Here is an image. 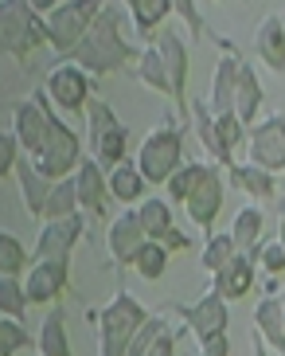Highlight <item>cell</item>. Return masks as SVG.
Instances as JSON below:
<instances>
[{"label": "cell", "instance_id": "cell-1", "mask_svg": "<svg viewBox=\"0 0 285 356\" xmlns=\"http://www.w3.org/2000/svg\"><path fill=\"white\" fill-rule=\"evenodd\" d=\"M141 51H133V43L126 40V16L117 4H102L98 20L90 24V32L83 35V43L67 55V63H74L86 74H114L126 63H133Z\"/></svg>", "mask_w": 285, "mask_h": 356}, {"label": "cell", "instance_id": "cell-33", "mask_svg": "<svg viewBox=\"0 0 285 356\" xmlns=\"http://www.w3.org/2000/svg\"><path fill=\"white\" fill-rule=\"evenodd\" d=\"M239 259V251H234V239L231 235H207V243H203V254H200V262H203V270L207 274H219L227 262H234Z\"/></svg>", "mask_w": 285, "mask_h": 356}, {"label": "cell", "instance_id": "cell-48", "mask_svg": "<svg viewBox=\"0 0 285 356\" xmlns=\"http://www.w3.org/2000/svg\"><path fill=\"white\" fill-rule=\"evenodd\" d=\"M282 314H285V298H282Z\"/></svg>", "mask_w": 285, "mask_h": 356}, {"label": "cell", "instance_id": "cell-32", "mask_svg": "<svg viewBox=\"0 0 285 356\" xmlns=\"http://www.w3.org/2000/svg\"><path fill=\"white\" fill-rule=\"evenodd\" d=\"M40 356H74L71 353V341H67V329H63V314H59V309L47 314V321H43V329H40Z\"/></svg>", "mask_w": 285, "mask_h": 356}, {"label": "cell", "instance_id": "cell-29", "mask_svg": "<svg viewBox=\"0 0 285 356\" xmlns=\"http://www.w3.org/2000/svg\"><path fill=\"white\" fill-rule=\"evenodd\" d=\"M47 220H71L78 216V192H74V177L67 180H55L51 184V196H47Z\"/></svg>", "mask_w": 285, "mask_h": 356}, {"label": "cell", "instance_id": "cell-40", "mask_svg": "<svg viewBox=\"0 0 285 356\" xmlns=\"http://www.w3.org/2000/svg\"><path fill=\"white\" fill-rule=\"evenodd\" d=\"M20 157H24V149H20V141H16V134H0V177L16 172Z\"/></svg>", "mask_w": 285, "mask_h": 356}, {"label": "cell", "instance_id": "cell-11", "mask_svg": "<svg viewBox=\"0 0 285 356\" xmlns=\"http://www.w3.org/2000/svg\"><path fill=\"white\" fill-rule=\"evenodd\" d=\"M86 220L83 216H71V220H47L40 227V239H35V262H71L74 243L83 239Z\"/></svg>", "mask_w": 285, "mask_h": 356}, {"label": "cell", "instance_id": "cell-12", "mask_svg": "<svg viewBox=\"0 0 285 356\" xmlns=\"http://www.w3.org/2000/svg\"><path fill=\"white\" fill-rule=\"evenodd\" d=\"M250 165L266 172L285 168V114H270L266 122H258V129L250 134Z\"/></svg>", "mask_w": 285, "mask_h": 356}, {"label": "cell", "instance_id": "cell-26", "mask_svg": "<svg viewBox=\"0 0 285 356\" xmlns=\"http://www.w3.org/2000/svg\"><path fill=\"white\" fill-rule=\"evenodd\" d=\"M106 184H110V196L121 200V204H133V200L145 196V177H141V168L133 165V161H121L117 168H110L106 172Z\"/></svg>", "mask_w": 285, "mask_h": 356}, {"label": "cell", "instance_id": "cell-43", "mask_svg": "<svg viewBox=\"0 0 285 356\" xmlns=\"http://www.w3.org/2000/svg\"><path fill=\"white\" fill-rule=\"evenodd\" d=\"M200 353H203V356H231V341H227V333H223V337H211V341H203Z\"/></svg>", "mask_w": 285, "mask_h": 356}, {"label": "cell", "instance_id": "cell-15", "mask_svg": "<svg viewBox=\"0 0 285 356\" xmlns=\"http://www.w3.org/2000/svg\"><path fill=\"white\" fill-rule=\"evenodd\" d=\"M184 208H188V220L196 223V227L211 235V223H215V216H219V208H223V177H219V165L207 168V177H203L200 184H196V192L184 200Z\"/></svg>", "mask_w": 285, "mask_h": 356}, {"label": "cell", "instance_id": "cell-45", "mask_svg": "<svg viewBox=\"0 0 285 356\" xmlns=\"http://www.w3.org/2000/svg\"><path fill=\"white\" fill-rule=\"evenodd\" d=\"M250 356H270V345H266L262 337L254 333V348H250Z\"/></svg>", "mask_w": 285, "mask_h": 356}, {"label": "cell", "instance_id": "cell-10", "mask_svg": "<svg viewBox=\"0 0 285 356\" xmlns=\"http://www.w3.org/2000/svg\"><path fill=\"white\" fill-rule=\"evenodd\" d=\"M153 47H157L160 63L169 71V83H172V102H176L180 114H188V43L180 40L176 32L160 28L153 35Z\"/></svg>", "mask_w": 285, "mask_h": 356}, {"label": "cell", "instance_id": "cell-41", "mask_svg": "<svg viewBox=\"0 0 285 356\" xmlns=\"http://www.w3.org/2000/svg\"><path fill=\"white\" fill-rule=\"evenodd\" d=\"M258 262H262V270L270 274V278H277V274L285 270V251H282V243H266L262 251H258Z\"/></svg>", "mask_w": 285, "mask_h": 356}, {"label": "cell", "instance_id": "cell-13", "mask_svg": "<svg viewBox=\"0 0 285 356\" xmlns=\"http://www.w3.org/2000/svg\"><path fill=\"white\" fill-rule=\"evenodd\" d=\"M74 192H78V208L94 220H106L110 208V184H106V168L94 157H83V165L74 168Z\"/></svg>", "mask_w": 285, "mask_h": 356}, {"label": "cell", "instance_id": "cell-44", "mask_svg": "<svg viewBox=\"0 0 285 356\" xmlns=\"http://www.w3.org/2000/svg\"><path fill=\"white\" fill-rule=\"evenodd\" d=\"M176 12L184 16V20H188V28H191V32H200V28H203L200 12H196V4H191V0H180V4H176Z\"/></svg>", "mask_w": 285, "mask_h": 356}, {"label": "cell", "instance_id": "cell-5", "mask_svg": "<svg viewBox=\"0 0 285 356\" xmlns=\"http://www.w3.org/2000/svg\"><path fill=\"white\" fill-rule=\"evenodd\" d=\"M86 137H90V153L102 168H117L126 161L129 129L117 122V114L102 98H90V106H86Z\"/></svg>", "mask_w": 285, "mask_h": 356}, {"label": "cell", "instance_id": "cell-2", "mask_svg": "<svg viewBox=\"0 0 285 356\" xmlns=\"http://www.w3.org/2000/svg\"><path fill=\"white\" fill-rule=\"evenodd\" d=\"M148 321V309L133 298V293L117 290L114 302L102 305L94 314V329H98V356H126L133 337L141 333V325Z\"/></svg>", "mask_w": 285, "mask_h": 356}, {"label": "cell", "instance_id": "cell-25", "mask_svg": "<svg viewBox=\"0 0 285 356\" xmlns=\"http://www.w3.org/2000/svg\"><path fill=\"white\" fill-rule=\"evenodd\" d=\"M172 12H176V4H172V0H129L133 28H137L145 40H153V35L164 28V20H169Z\"/></svg>", "mask_w": 285, "mask_h": 356}, {"label": "cell", "instance_id": "cell-34", "mask_svg": "<svg viewBox=\"0 0 285 356\" xmlns=\"http://www.w3.org/2000/svg\"><path fill=\"white\" fill-rule=\"evenodd\" d=\"M24 266H28V251L24 243L8 231H0V278H20Z\"/></svg>", "mask_w": 285, "mask_h": 356}, {"label": "cell", "instance_id": "cell-19", "mask_svg": "<svg viewBox=\"0 0 285 356\" xmlns=\"http://www.w3.org/2000/svg\"><path fill=\"white\" fill-rule=\"evenodd\" d=\"M254 286V262L250 259H239L227 262L219 274H211V293L215 298H223V302H239V298H246Z\"/></svg>", "mask_w": 285, "mask_h": 356}, {"label": "cell", "instance_id": "cell-21", "mask_svg": "<svg viewBox=\"0 0 285 356\" xmlns=\"http://www.w3.org/2000/svg\"><path fill=\"white\" fill-rule=\"evenodd\" d=\"M254 333L262 337L266 345H274L285 356V314H282V298L266 293L258 309H254Z\"/></svg>", "mask_w": 285, "mask_h": 356}, {"label": "cell", "instance_id": "cell-20", "mask_svg": "<svg viewBox=\"0 0 285 356\" xmlns=\"http://www.w3.org/2000/svg\"><path fill=\"white\" fill-rule=\"evenodd\" d=\"M258 55H262V63L274 74H285V24L277 12H270L258 24Z\"/></svg>", "mask_w": 285, "mask_h": 356}, {"label": "cell", "instance_id": "cell-8", "mask_svg": "<svg viewBox=\"0 0 285 356\" xmlns=\"http://www.w3.org/2000/svg\"><path fill=\"white\" fill-rule=\"evenodd\" d=\"M51 102L43 95L28 98V102H20L16 110H12V134H16V141H20L24 153H32V157H40L43 145H47V134H51Z\"/></svg>", "mask_w": 285, "mask_h": 356}, {"label": "cell", "instance_id": "cell-42", "mask_svg": "<svg viewBox=\"0 0 285 356\" xmlns=\"http://www.w3.org/2000/svg\"><path fill=\"white\" fill-rule=\"evenodd\" d=\"M145 356H176V333H172V329H164V333L148 345Z\"/></svg>", "mask_w": 285, "mask_h": 356}, {"label": "cell", "instance_id": "cell-30", "mask_svg": "<svg viewBox=\"0 0 285 356\" xmlns=\"http://www.w3.org/2000/svg\"><path fill=\"white\" fill-rule=\"evenodd\" d=\"M137 79H141L145 86H153V90H160V95L172 98L169 71H164V63H160V55H157V47H153V43H148L145 51L137 55Z\"/></svg>", "mask_w": 285, "mask_h": 356}, {"label": "cell", "instance_id": "cell-18", "mask_svg": "<svg viewBox=\"0 0 285 356\" xmlns=\"http://www.w3.org/2000/svg\"><path fill=\"white\" fill-rule=\"evenodd\" d=\"M148 243L145 227H141V216L133 208L121 211L114 223H110V254H114L117 266H133V259H137V251Z\"/></svg>", "mask_w": 285, "mask_h": 356}, {"label": "cell", "instance_id": "cell-46", "mask_svg": "<svg viewBox=\"0 0 285 356\" xmlns=\"http://www.w3.org/2000/svg\"><path fill=\"white\" fill-rule=\"evenodd\" d=\"M277 243H282V251H285V211H282V220H277Z\"/></svg>", "mask_w": 285, "mask_h": 356}, {"label": "cell", "instance_id": "cell-38", "mask_svg": "<svg viewBox=\"0 0 285 356\" xmlns=\"http://www.w3.org/2000/svg\"><path fill=\"white\" fill-rule=\"evenodd\" d=\"M28 345H32V333H28L20 321L0 317V356H16L20 348H28Z\"/></svg>", "mask_w": 285, "mask_h": 356}, {"label": "cell", "instance_id": "cell-17", "mask_svg": "<svg viewBox=\"0 0 285 356\" xmlns=\"http://www.w3.org/2000/svg\"><path fill=\"white\" fill-rule=\"evenodd\" d=\"M223 47V59L215 63V79H211V98H207V110H211L215 118L223 114H234V83H239V55H234V47L227 40L219 43Z\"/></svg>", "mask_w": 285, "mask_h": 356}, {"label": "cell", "instance_id": "cell-3", "mask_svg": "<svg viewBox=\"0 0 285 356\" xmlns=\"http://www.w3.org/2000/svg\"><path fill=\"white\" fill-rule=\"evenodd\" d=\"M40 43H47L43 12L28 0H0V51H8L12 59H28Z\"/></svg>", "mask_w": 285, "mask_h": 356}, {"label": "cell", "instance_id": "cell-35", "mask_svg": "<svg viewBox=\"0 0 285 356\" xmlns=\"http://www.w3.org/2000/svg\"><path fill=\"white\" fill-rule=\"evenodd\" d=\"M207 168H211V165H180L176 172L169 177V184H164V188H169V196L176 200V204H184V200L196 192V184L207 177Z\"/></svg>", "mask_w": 285, "mask_h": 356}, {"label": "cell", "instance_id": "cell-4", "mask_svg": "<svg viewBox=\"0 0 285 356\" xmlns=\"http://www.w3.org/2000/svg\"><path fill=\"white\" fill-rule=\"evenodd\" d=\"M43 28H47V43L59 55H71L83 35L90 32V24L102 12V0H71V4H40Z\"/></svg>", "mask_w": 285, "mask_h": 356}, {"label": "cell", "instance_id": "cell-36", "mask_svg": "<svg viewBox=\"0 0 285 356\" xmlns=\"http://www.w3.org/2000/svg\"><path fill=\"white\" fill-rule=\"evenodd\" d=\"M188 114H191V122H196V134L203 137L207 153L215 157V165H223V157H219V141H215V118H211V110H207V102H203V98L188 102Z\"/></svg>", "mask_w": 285, "mask_h": 356}, {"label": "cell", "instance_id": "cell-22", "mask_svg": "<svg viewBox=\"0 0 285 356\" xmlns=\"http://www.w3.org/2000/svg\"><path fill=\"white\" fill-rule=\"evenodd\" d=\"M262 211L254 208H243L239 216H234V227H231V239H234V251L243 254V259H258V251H262Z\"/></svg>", "mask_w": 285, "mask_h": 356}, {"label": "cell", "instance_id": "cell-49", "mask_svg": "<svg viewBox=\"0 0 285 356\" xmlns=\"http://www.w3.org/2000/svg\"><path fill=\"white\" fill-rule=\"evenodd\" d=\"M196 356H203V353H196Z\"/></svg>", "mask_w": 285, "mask_h": 356}, {"label": "cell", "instance_id": "cell-24", "mask_svg": "<svg viewBox=\"0 0 285 356\" xmlns=\"http://www.w3.org/2000/svg\"><path fill=\"white\" fill-rule=\"evenodd\" d=\"M16 177H20L24 208L32 211V216H43V211H47V196H51V180H43L40 172H35V161H28V157H20Z\"/></svg>", "mask_w": 285, "mask_h": 356}, {"label": "cell", "instance_id": "cell-28", "mask_svg": "<svg viewBox=\"0 0 285 356\" xmlns=\"http://www.w3.org/2000/svg\"><path fill=\"white\" fill-rule=\"evenodd\" d=\"M141 216V227H145V235L153 243H164L176 231V220H172V204H164V200H145L137 208Z\"/></svg>", "mask_w": 285, "mask_h": 356}, {"label": "cell", "instance_id": "cell-27", "mask_svg": "<svg viewBox=\"0 0 285 356\" xmlns=\"http://www.w3.org/2000/svg\"><path fill=\"white\" fill-rule=\"evenodd\" d=\"M231 184L254 200H274V192H277L274 172H266L258 165H231Z\"/></svg>", "mask_w": 285, "mask_h": 356}, {"label": "cell", "instance_id": "cell-6", "mask_svg": "<svg viewBox=\"0 0 285 356\" xmlns=\"http://www.w3.org/2000/svg\"><path fill=\"white\" fill-rule=\"evenodd\" d=\"M184 165V134L176 126H160L141 141L137 168L145 184H169V177Z\"/></svg>", "mask_w": 285, "mask_h": 356}, {"label": "cell", "instance_id": "cell-37", "mask_svg": "<svg viewBox=\"0 0 285 356\" xmlns=\"http://www.w3.org/2000/svg\"><path fill=\"white\" fill-rule=\"evenodd\" d=\"M24 309H28V293H24V282H16V278H0V317H12V321H20Z\"/></svg>", "mask_w": 285, "mask_h": 356}, {"label": "cell", "instance_id": "cell-9", "mask_svg": "<svg viewBox=\"0 0 285 356\" xmlns=\"http://www.w3.org/2000/svg\"><path fill=\"white\" fill-rule=\"evenodd\" d=\"M47 102H55L67 114H83L90 106V74L78 71L74 63H59L51 74H47Z\"/></svg>", "mask_w": 285, "mask_h": 356}, {"label": "cell", "instance_id": "cell-23", "mask_svg": "<svg viewBox=\"0 0 285 356\" xmlns=\"http://www.w3.org/2000/svg\"><path fill=\"white\" fill-rule=\"evenodd\" d=\"M262 83H258V74L250 71V63H239V83H234V118L250 126L254 118H258V106H262Z\"/></svg>", "mask_w": 285, "mask_h": 356}, {"label": "cell", "instance_id": "cell-7", "mask_svg": "<svg viewBox=\"0 0 285 356\" xmlns=\"http://www.w3.org/2000/svg\"><path fill=\"white\" fill-rule=\"evenodd\" d=\"M78 165H83V141H78V134L67 126L63 118L51 114V134H47L43 153L35 157V172L55 184V180L74 177V168H78Z\"/></svg>", "mask_w": 285, "mask_h": 356}, {"label": "cell", "instance_id": "cell-47", "mask_svg": "<svg viewBox=\"0 0 285 356\" xmlns=\"http://www.w3.org/2000/svg\"><path fill=\"white\" fill-rule=\"evenodd\" d=\"M282 192H285V168H282Z\"/></svg>", "mask_w": 285, "mask_h": 356}, {"label": "cell", "instance_id": "cell-14", "mask_svg": "<svg viewBox=\"0 0 285 356\" xmlns=\"http://www.w3.org/2000/svg\"><path fill=\"white\" fill-rule=\"evenodd\" d=\"M176 314H184V321H188V329L203 341H211V337H223L227 333V321H231V314H227V302L223 298H215L211 290L203 293L196 305H176Z\"/></svg>", "mask_w": 285, "mask_h": 356}, {"label": "cell", "instance_id": "cell-16", "mask_svg": "<svg viewBox=\"0 0 285 356\" xmlns=\"http://www.w3.org/2000/svg\"><path fill=\"white\" fill-rule=\"evenodd\" d=\"M67 278H71V262H35L32 270H28V278H24L28 305L55 302V298L67 290Z\"/></svg>", "mask_w": 285, "mask_h": 356}, {"label": "cell", "instance_id": "cell-39", "mask_svg": "<svg viewBox=\"0 0 285 356\" xmlns=\"http://www.w3.org/2000/svg\"><path fill=\"white\" fill-rule=\"evenodd\" d=\"M164 329H169V325H164V317H148V321L141 325V333L133 337V345H129V353H126V356H145V353H148V345H153V341H157V337L164 333Z\"/></svg>", "mask_w": 285, "mask_h": 356}, {"label": "cell", "instance_id": "cell-31", "mask_svg": "<svg viewBox=\"0 0 285 356\" xmlns=\"http://www.w3.org/2000/svg\"><path fill=\"white\" fill-rule=\"evenodd\" d=\"M133 270H137L145 282H157V278H164V270H169V247L148 239L145 247L137 251V259H133Z\"/></svg>", "mask_w": 285, "mask_h": 356}]
</instances>
